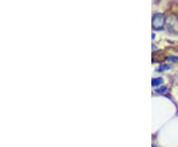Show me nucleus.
Instances as JSON below:
<instances>
[{"mask_svg":"<svg viewBox=\"0 0 178 147\" xmlns=\"http://www.w3.org/2000/svg\"><path fill=\"white\" fill-rule=\"evenodd\" d=\"M165 25V17L163 14L160 13H155L154 17H152V28L154 30H162Z\"/></svg>","mask_w":178,"mask_h":147,"instance_id":"f257e3e1","label":"nucleus"},{"mask_svg":"<svg viewBox=\"0 0 178 147\" xmlns=\"http://www.w3.org/2000/svg\"><path fill=\"white\" fill-rule=\"evenodd\" d=\"M167 30L174 34H178V18L175 15L170 16L166 21Z\"/></svg>","mask_w":178,"mask_h":147,"instance_id":"f03ea898","label":"nucleus"},{"mask_svg":"<svg viewBox=\"0 0 178 147\" xmlns=\"http://www.w3.org/2000/svg\"><path fill=\"white\" fill-rule=\"evenodd\" d=\"M163 82V79L160 78V77H158V78H154L151 80V84L154 86H157V85H160V84Z\"/></svg>","mask_w":178,"mask_h":147,"instance_id":"7ed1b4c3","label":"nucleus"},{"mask_svg":"<svg viewBox=\"0 0 178 147\" xmlns=\"http://www.w3.org/2000/svg\"><path fill=\"white\" fill-rule=\"evenodd\" d=\"M170 68V65L168 64H162L159 66V68L157 69V71H164V70H167V69Z\"/></svg>","mask_w":178,"mask_h":147,"instance_id":"20e7f679","label":"nucleus"},{"mask_svg":"<svg viewBox=\"0 0 178 147\" xmlns=\"http://www.w3.org/2000/svg\"><path fill=\"white\" fill-rule=\"evenodd\" d=\"M167 59L171 60V61H178V56H168Z\"/></svg>","mask_w":178,"mask_h":147,"instance_id":"39448f33","label":"nucleus"},{"mask_svg":"<svg viewBox=\"0 0 178 147\" xmlns=\"http://www.w3.org/2000/svg\"><path fill=\"white\" fill-rule=\"evenodd\" d=\"M163 91H166V87H161L157 90V92H158V93H162Z\"/></svg>","mask_w":178,"mask_h":147,"instance_id":"423d86ee","label":"nucleus"}]
</instances>
